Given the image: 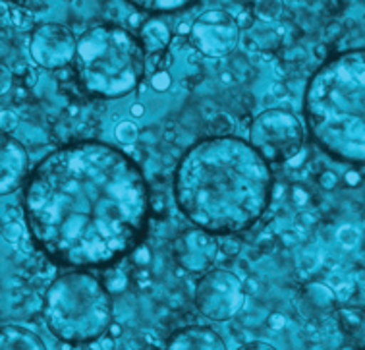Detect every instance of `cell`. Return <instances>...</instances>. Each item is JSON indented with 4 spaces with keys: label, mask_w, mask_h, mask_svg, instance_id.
<instances>
[{
    "label": "cell",
    "mask_w": 365,
    "mask_h": 350,
    "mask_svg": "<svg viewBox=\"0 0 365 350\" xmlns=\"http://www.w3.org/2000/svg\"><path fill=\"white\" fill-rule=\"evenodd\" d=\"M24 217L53 264L99 269L141 244L151 199L140 165L118 147L83 139L54 149L27 174Z\"/></svg>",
    "instance_id": "1"
},
{
    "label": "cell",
    "mask_w": 365,
    "mask_h": 350,
    "mask_svg": "<svg viewBox=\"0 0 365 350\" xmlns=\"http://www.w3.org/2000/svg\"><path fill=\"white\" fill-rule=\"evenodd\" d=\"M269 163L246 139L201 138L174 169V201L182 215L209 234L252 229L272 196Z\"/></svg>",
    "instance_id": "2"
},
{
    "label": "cell",
    "mask_w": 365,
    "mask_h": 350,
    "mask_svg": "<svg viewBox=\"0 0 365 350\" xmlns=\"http://www.w3.org/2000/svg\"><path fill=\"white\" fill-rule=\"evenodd\" d=\"M307 119L332 149L365 157V56L340 60L313 79Z\"/></svg>",
    "instance_id": "3"
},
{
    "label": "cell",
    "mask_w": 365,
    "mask_h": 350,
    "mask_svg": "<svg viewBox=\"0 0 365 350\" xmlns=\"http://www.w3.org/2000/svg\"><path fill=\"white\" fill-rule=\"evenodd\" d=\"M78 84L95 99H120L145 76V45L116 24H99L78 37L73 59Z\"/></svg>",
    "instance_id": "4"
},
{
    "label": "cell",
    "mask_w": 365,
    "mask_h": 350,
    "mask_svg": "<svg viewBox=\"0 0 365 350\" xmlns=\"http://www.w3.org/2000/svg\"><path fill=\"white\" fill-rule=\"evenodd\" d=\"M43 317L54 337L70 344L93 343L113 324V298L87 269H72L48 284Z\"/></svg>",
    "instance_id": "5"
},
{
    "label": "cell",
    "mask_w": 365,
    "mask_h": 350,
    "mask_svg": "<svg viewBox=\"0 0 365 350\" xmlns=\"http://www.w3.org/2000/svg\"><path fill=\"white\" fill-rule=\"evenodd\" d=\"M195 306L212 321L232 319L244 304V289L232 271L212 269L195 284Z\"/></svg>",
    "instance_id": "6"
},
{
    "label": "cell",
    "mask_w": 365,
    "mask_h": 350,
    "mask_svg": "<svg viewBox=\"0 0 365 350\" xmlns=\"http://www.w3.org/2000/svg\"><path fill=\"white\" fill-rule=\"evenodd\" d=\"M252 146L265 161L290 159L299 149V124L290 113L265 111L253 120Z\"/></svg>",
    "instance_id": "7"
},
{
    "label": "cell",
    "mask_w": 365,
    "mask_h": 350,
    "mask_svg": "<svg viewBox=\"0 0 365 350\" xmlns=\"http://www.w3.org/2000/svg\"><path fill=\"white\" fill-rule=\"evenodd\" d=\"M240 39V27L225 10L201 14L190 29L192 45L205 56H225L232 53Z\"/></svg>",
    "instance_id": "8"
},
{
    "label": "cell",
    "mask_w": 365,
    "mask_h": 350,
    "mask_svg": "<svg viewBox=\"0 0 365 350\" xmlns=\"http://www.w3.org/2000/svg\"><path fill=\"white\" fill-rule=\"evenodd\" d=\"M78 51V39L62 24H41L34 29L29 53L39 66L60 70L72 64Z\"/></svg>",
    "instance_id": "9"
},
{
    "label": "cell",
    "mask_w": 365,
    "mask_h": 350,
    "mask_svg": "<svg viewBox=\"0 0 365 350\" xmlns=\"http://www.w3.org/2000/svg\"><path fill=\"white\" fill-rule=\"evenodd\" d=\"M27 172L26 149L16 139H2V194L16 190L24 182Z\"/></svg>",
    "instance_id": "10"
},
{
    "label": "cell",
    "mask_w": 365,
    "mask_h": 350,
    "mask_svg": "<svg viewBox=\"0 0 365 350\" xmlns=\"http://www.w3.org/2000/svg\"><path fill=\"white\" fill-rule=\"evenodd\" d=\"M165 349H197V350H220L226 349L225 341L211 327H186L173 333L166 339Z\"/></svg>",
    "instance_id": "11"
},
{
    "label": "cell",
    "mask_w": 365,
    "mask_h": 350,
    "mask_svg": "<svg viewBox=\"0 0 365 350\" xmlns=\"http://www.w3.org/2000/svg\"><path fill=\"white\" fill-rule=\"evenodd\" d=\"M2 349H45V344L37 337L34 331L16 327V325H4L2 327Z\"/></svg>",
    "instance_id": "12"
},
{
    "label": "cell",
    "mask_w": 365,
    "mask_h": 350,
    "mask_svg": "<svg viewBox=\"0 0 365 350\" xmlns=\"http://www.w3.org/2000/svg\"><path fill=\"white\" fill-rule=\"evenodd\" d=\"M143 35L151 37L149 39V46L151 49H165L166 41H168V29L160 26V24H149L143 29Z\"/></svg>",
    "instance_id": "13"
},
{
    "label": "cell",
    "mask_w": 365,
    "mask_h": 350,
    "mask_svg": "<svg viewBox=\"0 0 365 350\" xmlns=\"http://www.w3.org/2000/svg\"><path fill=\"white\" fill-rule=\"evenodd\" d=\"M133 6H140L149 12H173L184 6H192V2H133Z\"/></svg>",
    "instance_id": "14"
}]
</instances>
